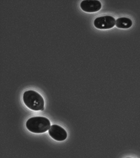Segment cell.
Returning a JSON list of instances; mask_svg holds the SVG:
<instances>
[{
    "label": "cell",
    "instance_id": "6da1fadb",
    "mask_svg": "<svg viewBox=\"0 0 140 158\" xmlns=\"http://www.w3.org/2000/svg\"><path fill=\"white\" fill-rule=\"evenodd\" d=\"M23 98L26 106L30 109L39 111L44 108V99L36 91L33 90L25 91L23 94Z\"/></svg>",
    "mask_w": 140,
    "mask_h": 158
},
{
    "label": "cell",
    "instance_id": "7a4b0ae2",
    "mask_svg": "<svg viewBox=\"0 0 140 158\" xmlns=\"http://www.w3.org/2000/svg\"><path fill=\"white\" fill-rule=\"evenodd\" d=\"M51 126L50 121L46 117H35L28 119L26 127L30 132L35 133H45L50 129Z\"/></svg>",
    "mask_w": 140,
    "mask_h": 158
},
{
    "label": "cell",
    "instance_id": "3957f363",
    "mask_svg": "<svg viewBox=\"0 0 140 158\" xmlns=\"http://www.w3.org/2000/svg\"><path fill=\"white\" fill-rule=\"evenodd\" d=\"M116 23L115 18L110 16H104L97 17L94 20L96 28L100 29H109L113 28Z\"/></svg>",
    "mask_w": 140,
    "mask_h": 158
},
{
    "label": "cell",
    "instance_id": "277c9868",
    "mask_svg": "<svg viewBox=\"0 0 140 158\" xmlns=\"http://www.w3.org/2000/svg\"><path fill=\"white\" fill-rule=\"evenodd\" d=\"M50 136L58 141H62L67 138V132L62 127L57 125H53L49 130Z\"/></svg>",
    "mask_w": 140,
    "mask_h": 158
},
{
    "label": "cell",
    "instance_id": "5b68a950",
    "mask_svg": "<svg viewBox=\"0 0 140 158\" xmlns=\"http://www.w3.org/2000/svg\"><path fill=\"white\" fill-rule=\"evenodd\" d=\"M80 6L82 10L85 12H93L99 10L102 4L98 0H83L81 2Z\"/></svg>",
    "mask_w": 140,
    "mask_h": 158
},
{
    "label": "cell",
    "instance_id": "8992f818",
    "mask_svg": "<svg viewBox=\"0 0 140 158\" xmlns=\"http://www.w3.org/2000/svg\"><path fill=\"white\" fill-rule=\"evenodd\" d=\"M115 24L118 28H128L131 27L132 22L130 19L126 17H120L116 20Z\"/></svg>",
    "mask_w": 140,
    "mask_h": 158
},
{
    "label": "cell",
    "instance_id": "52a82bcc",
    "mask_svg": "<svg viewBox=\"0 0 140 158\" xmlns=\"http://www.w3.org/2000/svg\"></svg>",
    "mask_w": 140,
    "mask_h": 158
}]
</instances>
